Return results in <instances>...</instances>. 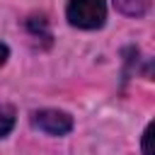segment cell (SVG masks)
<instances>
[{"label":"cell","instance_id":"6da1fadb","mask_svg":"<svg viewBox=\"0 0 155 155\" xmlns=\"http://www.w3.org/2000/svg\"><path fill=\"white\" fill-rule=\"evenodd\" d=\"M65 15L73 27L99 29L107 19V5H104V0H70Z\"/></svg>","mask_w":155,"mask_h":155},{"label":"cell","instance_id":"7a4b0ae2","mask_svg":"<svg viewBox=\"0 0 155 155\" xmlns=\"http://www.w3.org/2000/svg\"><path fill=\"white\" fill-rule=\"evenodd\" d=\"M34 126L41 128L44 133L63 136L73 128V119L65 111H58V109H41V111L34 114Z\"/></svg>","mask_w":155,"mask_h":155},{"label":"cell","instance_id":"3957f363","mask_svg":"<svg viewBox=\"0 0 155 155\" xmlns=\"http://www.w3.org/2000/svg\"><path fill=\"white\" fill-rule=\"evenodd\" d=\"M114 5L126 15H143L150 5V0H114Z\"/></svg>","mask_w":155,"mask_h":155},{"label":"cell","instance_id":"277c9868","mask_svg":"<svg viewBox=\"0 0 155 155\" xmlns=\"http://www.w3.org/2000/svg\"><path fill=\"white\" fill-rule=\"evenodd\" d=\"M15 126V111L5 104H0V138H5Z\"/></svg>","mask_w":155,"mask_h":155},{"label":"cell","instance_id":"5b68a950","mask_svg":"<svg viewBox=\"0 0 155 155\" xmlns=\"http://www.w3.org/2000/svg\"><path fill=\"white\" fill-rule=\"evenodd\" d=\"M27 27H29V31H31L34 36H36V34H41L46 41L51 39V34H48V29H46V19H44V17H31Z\"/></svg>","mask_w":155,"mask_h":155},{"label":"cell","instance_id":"8992f818","mask_svg":"<svg viewBox=\"0 0 155 155\" xmlns=\"http://www.w3.org/2000/svg\"><path fill=\"white\" fill-rule=\"evenodd\" d=\"M143 155H155L153 153V124L145 128V133H143Z\"/></svg>","mask_w":155,"mask_h":155},{"label":"cell","instance_id":"52a82bcc","mask_svg":"<svg viewBox=\"0 0 155 155\" xmlns=\"http://www.w3.org/2000/svg\"><path fill=\"white\" fill-rule=\"evenodd\" d=\"M7 56H10V51H7V46H5V44H0V65H5V61H7Z\"/></svg>","mask_w":155,"mask_h":155}]
</instances>
